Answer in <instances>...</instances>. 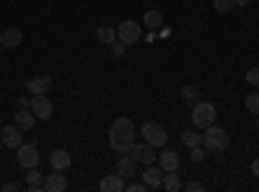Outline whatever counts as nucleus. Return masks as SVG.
Here are the masks:
<instances>
[{
  "instance_id": "9d476101",
  "label": "nucleus",
  "mask_w": 259,
  "mask_h": 192,
  "mask_svg": "<svg viewBox=\"0 0 259 192\" xmlns=\"http://www.w3.org/2000/svg\"><path fill=\"white\" fill-rule=\"evenodd\" d=\"M179 164H182L179 153L174 151V148H166L163 145V151L158 153V166L163 169V172H179Z\"/></svg>"
},
{
  "instance_id": "5701e85b",
  "label": "nucleus",
  "mask_w": 259,
  "mask_h": 192,
  "mask_svg": "<svg viewBox=\"0 0 259 192\" xmlns=\"http://www.w3.org/2000/svg\"><path fill=\"white\" fill-rule=\"evenodd\" d=\"M161 187H163L166 192H179V189H182V182H179L177 172H166V174H163V182H161Z\"/></svg>"
},
{
  "instance_id": "4c0bfd02",
  "label": "nucleus",
  "mask_w": 259,
  "mask_h": 192,
  "mask_svg": "<svg viewBox=\"0 0 259 192\" xmlns=\"http://www.w3.org/2000/svg\"><path fill=\"white\" fill-rule=\"evenodd\" d=\"M256 125H259V114H256Z\"/></svg>"
},
{
  "instance_id": "7c9ffc66",
  "label": "nucleus",
  "mask_w": 259,
  "mask_h": 192,
  "mask_svg": "<svg viewBox=\"0 0 259 192\" xmlns=\"http://www.w3.org/2000/svg\"><path fill=\"white\" fill-rule=\"evenodd\" d=\"M124 189H127V192H145L148 187H145V182H127Z\"/></svg>"
},
{
  "instance_id": "2f4dec72",
  "label": "nucleus",
  "mask_w": 259,
  "mask_h": 192,
  "mask_svg": "<svg viewBox=\"0 0 259 192\" xmlns=\"http://www.w3.org/2000/svg\"><path fill=\"white\" fill-rule=\"evenodd\" d=\"M29 104H31V99L18 96V99H16V109H29Z\"/></svg>"
},
{
  "instance_id": "423d86ee",
  "label": "nucleus",
  "mask_w": 259,
  "mask_h": 192,
  "mask_svg": "<svg viewBox=\"0 0 259 192\" xmlns=\"http://www.w3.org/2000/svg\"><path fill=\"white\" fill-rule=\"evenodd\" d=\"M29 109L34 112V117L36 120H52V114H55V106H52V101L47 99V94H34L31 96V104H29Z\"/></svg>"
},
{
  "instance_id": "aec40b11",
  "label": "nucleus",
  "mask_w": 259,
  "mask_h": 192,
  "mask_svg": "<svg viewBox=\"0 0 259 192\" xmlns=\"http://www.w3.org/2000/svg\"><path fill=\"white\" fill-rule=\"evenodd\" d=\"M26 187L31 192H39V189H45V174L36 172V166L29 169V174H26Z\"/></svg>"
},
{
  "instance_id": "f8f14e48",
  "label": "nucleus",
  "mask_w": 259,
  "mask_h": 192,
  "mask_svg": "<svg viewBox=\"0 0 259 192\" xmlns=\"http://www.w3.org/2000/svg\"><path fill=\"white\" fill-rule=\"evenodd\" d=\"M21 42H24V31L18 26H8L0 31V45H3V50H16Z\"/></svg>"
},
{
  "instance_id": "6ab92c4d",
  "label": "nucleus",
  "mask_w": 259,
  "mask_h": 192,
  "mask_svg": "<svg viewBox=\"0 0 259 192\" xmlns=\"http://www.w3.org/2000/svg\"><path fill=\"white\" fill-rule=\"evenodd\" d=\"M143 26L150 29V31L161 29V26H163V13H161V11H145V16H143Z\"/></svg>"
},
{
  "instance_id": "bb28decb",
  "label": "nucleus",
  "mask_w": 259,
  "mask_h": 192,
  "mask_svg": "<svg viewBox=\"0 0 259 192\" xmlns=\"http://www.w3.org/2000/svg\"><path fill=\"white\" fill-rule=\"evenodd\" d=\"M109 50H112V55H114V57H122V55L127 52V45H124V42H119V39H114L112 45H109Z\"/></svg>"
},
{
  "instance_id": "cd10ccee",
  "label": "nucleus",
  "mask_w": 259,
  "mask_h": 192,
  "mask_svg": "<svg viewBox=\"0 0 259 192\" xmlns=\"http://www.w3.org/2000/svg\"><path fill=\"white\" fill-rule=\"evenodd\" d=\"M189 151H192V153H189V156H192V161H202V159H205V153H207L205 148H202V143H200V145H194V148H189Z\"/></svg>"
},
{
  "instance_id": "72a5a7b5",
  "label": "nucleus",
  "mask_w": 259,
  "mask_h": 192,
  "mask_svg": "<svg viewBox=\"0 0 259 192\" xmlns=\"http://www.w3.org/2000/svg\"><path fill=\"white\" fill-rule=\"evenodd\" d=\"M249 3H251V0H233V6H236V8H246Z\"/></svg>"
},
{
  "instance_id": "f704fd0d",
  "label": "nucleus",
  "mask_w": 259,
  "mask_h": 192,
  "mask_svg": "<svg viewBox=\"0 0 259 192\" xmlns=\"http://www.w3.org/2000/svg\"><path fill=\"white\" fill-rule=\"evenodd\" d=\"M143 39L148 42V45H150V42H156V31H150V29H148V34H145Z\"/></svg>"
},
{
  "instance_id": "6e6552de",
  "label": "nucleus",
  "mask_w": 259,
  "mask_h": 192,
  "mask_svg": "<svg viewBox=\"0 0 259 192\" xmlns=\"http://www.w3.org/2000/svg\"><path fill=\"white\" fill-rule=\"evenodd\" d=\"M16 161L24 166V169H34L39 164V151H36V145L34 143H21L16 148Z\"/></svg>"
},
{
  "instance_id": "20e7f679",
  "label": "nucleus",
  "mask_w": 259,
  "mask_h": 192,
  "mask_svg": "<svg viewBox=\"0 0 259 192\" xmlns=\"http://www.w3.org/2000/svg\"><path fill=\"white\" fill-rule=\"evenodd\" d=\"M140 135H143V140H145V143H150L153 148H163V145L168 143V133H166V127H163V125H158V122H145V125L140 127Z\"/></svg>"
},
{
  "instance_id": "f03ea898",
  "label": "nucleus",
  "mask_w": 259,
  "mask_h": 192,
  "mask_svg": "<svg viewBox=\"0 0 259 192\" xmlns=\"http://www.w3.org/2000/svg\"><path fill=\"white\" fill-rule=\"evenodd\" d=\"M228 143H231L228 130H223V127H218V125L205 127V133H202V148H205L207 153H221V151H226Z\"/></svg>"
},
{
  "instance_id": "7ed1b4c3",
  "label": "nucleus",
  "mask_w": 259,
  "mask_h": 192,
  "mask_svg": "<svg viewBox=\"0 0 259 192\" xmlns=\"http://www.w3.org/2000/svg\"><path fill=\"white\" fill-rule=\"evenodd\" d=\"M215 117H218V112H215V106L210 101H194V106H192V125L197 127V130H205V127L215 125Z\"/></svg>"
},
{
  "instance_id": "393cba45",
  "label": "nucleus",
  "mask_w": 259,
  "mask_h": 192,
  "mask_svg": "<svg viewBox=\"0 0 259 192\" xmlns=\"http://www.w3.org/2000/svg\"><path fill=\"white\" fill-rule=\"evenodd\" d=\"M244 104H246V109L251 112V114H259V94H249L246 99H244Z\"/></svg>"
},
{
  "instance_id": "473e14b6",
  "label": "nucleus",
  "mask_w": 259,
  "mask_h": 192,
  "mask_svg": "<svg viewBox=\"0 0 259 192\" xmlns=\"http://www.w3.org/2000/svg\"><path fill=\"white\" fill-rule=\"evenodd\" d=\"M251 174H254V177H259V156L251 161Z\"/></svg>"
},
{
  "instance_id": "4468645a",
  "label": "nucleus",
  "mask_w": 259,
  "mask_h": 192,
  "mask_svg": "<svg viewBox=\"0 0 259 192\" xmlns=\"http://www.w3.org/2000/svg\"><path fill=\"white\" fill-rule=\"evenodd\" d=\"M70 164H73V159H70V153L65 151V148H55V151L50 153V166L52 169L65 172V169H70Z\"/></svg>"
},
{
  "instance_id": "c756f323",
  "label": "nucleus",
  "mask_w": 259,
  "mask_h": 192,
  "mask_svg": "<svg viewBox=\"0 0 259 192\" xmlns=\"http://www.w3.org/2000/svg\"><path fill=\"white\" fill-rule=\"evenodd\" d=\"M184 189H187V192H202V189H205V184H202V182H197V179H189V182L184 184Z\"/></svg>"
},
{
  "instance_id": "58836bf2",
  "label": "nucleus",
  "mask_w": 259,
  "mask_h": 192,
  "mask_svg": "<svg viewBox=\"0 0 259 192\" xmlns=\"http://www.w3.org/2000/svg\"><path fill=\"white\" fill-rule=\"evenodd\" d=\"M0 52H3V45H0Z\"/></svg>"
},
{
  "instance_id": "2eb2a0df",
  "label": "nucleus",
  "mask_w": 259,
  "mask_h": 192,
  "mask_svg": "<svg viewBox=\"0 0 259 192\" xmlns=\"http://www.w3.org/2000/svg\"><path fill=\"white\" fill-rule=\"evenodd\" d=\"M135 169H138V161L133 159V156H122L119 161H117V169H114V172L122 177V179H133L135 177Z\"/></svg>"
},
{
  "instance_id": "39448f33",
  "label": "nucleus",
  "mask_w": 259,
  "mask_h": 192,
  "mask_svg": "<svg viewBox=\"0 0 259 192\" xmlns=\"http://www.w3.org/2000/svg\"><path fill=\"white\" fill-rule=\"evenodd\" d=\"M117 39L124 42V45H135V42L143 39V26L138 24V21H122V24L117 26Z\"/></svg>"
},
{
  "instance_id": "ea45409f",
  "label": "nucleus",
  "mask_w": 259,
  "mask_h": 192,
  "mask_svg": "<svg viewBox=\"0 0 259 192\" xmlns=\"http://www.w3.org/2000/svg\"><path fill=\"white\" fill-rule=\"evenodd\" d=\"M0 130H3V125H0Z\"/></svg>"
},
{
  "instance_id": "f3484780",
  "label": "nucleus",
  "mask_w": 259,
  "mask_h": 192,
  "mask_svg": "<svg viewBox=\"0 0 259 192\" xmlns=\"http://www.w3.org/2000/svg\"><path fill=\"white\" fill-rule=\"evenodd\" d=\"M50 89H52V78L50 75H36V78H31L26 83V91H31V94H47Z\"/></svg>"
},
{
  "instance_id": "e433bc0d",
  "label": "nucleus",
  "mask_w": 259,
  "mask_h": 192,
  "mask_svg": "<svg viewBox=\"0 0 259 192\" xmlns=\"http://www.w3.org/2000/svg\"><path fill=\"white\" fill-rule=\"evenodd\" d=\"M3 189H6V192H16V189H18V187H16V184H13V182H8V184H6V187H3Z\"/></svg>"
},
{
  "instance_id": "f257e3e1",
  "label": "nucleus",
  "mask_w": 259,
  "mask_h": 192,
  "mask_svg": "<svg viewBox=\"0 0 259 192\" xmlns=\"http://www.w3.org/2000/svg\"><path fill=\"white\" fill-rule=\"evenodd\" d=\"M138 127L133 125L130 117H117L109 127V145L114 153H130V148L135 145Z\"/></svg>"
},
{
  "instance_id": "a211bd4d",
  "label": "nucleus",
  "mask_w": 259,
  "mask_h": 192,
  "mask_svg": "<svg viewBox=\"0 0 259 192\" xmlns=\"http://www.w3.org/2000/svg\"><path fill=\"white\" fill-rule=\"evenodd\" d=\"M34 122H36V117H34V112H31V109H18V112H16V125H18L24 133H29V130H31Z\"/></svg>"
},
{
  "instance_id": "c9c22d12",
  "label": "nucleus",
  "mask_w": 259,
  "mask_h": 192,
  "mask_svg": "<svg viewBox=\"0 0 259 192\" xmlns=\"http://www.w3.org/2000/svg\"><path fill=\"white\" fill-rule=\"evenodd\" d=\"M168 34H171V29H163V26H161V31H158V36H161V39H168Z\"/></svg>"
},
{
  "instance_id": "412c9836",
  "label": "nucleus",
  "mask_w": 259,
  "mask_h": 192,
  "mask_svg": "<svg viewBox=\"0 0 259 192\" xmlns=\"http://www.w3.org/2000/svg\"><path fill=\"white\" fill-rule=\"evenodd\" d=\"M96 39L101 42V45H112V42L117 39V26H109V24H101L96 29Z\"/></svg>"
},
{
  "instance_id": "c85d7f7f",
  "label": "nucleus",
  "mask_w": 259,
  "mask_h": 192,
  "mask_svg": "<svg viewBox=\"0 0 259 192\" xmlns=\"http://www.w3.org/2000/svg\"><path fill=\"white\" fill-rule=\"evenodd\" d=\"M246 83H251V86H259V68H249V70H246Z\"/></svg>"
},
{
  "instance_id": "ddd939ff",
  "label": "nucleus",
  "mask_w": 259,
  "mask_h": 192,
  "mask_svg": "<svg viewBox=\"0 0 259 192\" xmlns=\"http://www.w3.org/2000/svg\"><path fill=\"white\" fill-rule=\"evenodd\" d=\"M45 189L47 192H65L68 189V177H65L60 169H52V174L45 177Z\"/></svg>"
},
{
  "instance_id": "1a4fd4ad",
  "label": "nucleus",
  "mask_w": 259,
  "mask_h": 192,
  "mask_svg": "<svg viewBox=\"0 0 259 192\" xmlns=\"http://www.w3.org/2000/svg\"><path fill=\"white\" fill-rule=\"evenodd\" d=\"M0 140H3V145L6 148H16L24 143V130H21L18 125H11V127H3V130H0Z\"/></svg>"
},
{
  "instance_id": "a878e982",
  "label": "nucleus",
  "mask_w": 259,
  "mask_h": 192,
  "mask_svg": "<svg viewBox=\"0 0 259 192\" xmlns=\"http://www.w3.org/2000/svg\"><path fill=\"white\" fill-rule=\"evenodd\" d=\"M212 8L218 13H231L236 6H233V0H212Z\"/></svg>"
},
{
  "instance_id": "4be33fe9",
  "label": "nucleus",
  "mask_w": 259,
  "mask_h": 192,
  "mask_svg": "<svg viewBox=\"0 0 259 192\" xmlns=\"http://www.w3.org/2000/svg\"><path fill=\"white\" fill-rule=\"evenodd\" d=\"M182 143L187 145V148H194V145H200L202 143V133H197V127H187V130L182 133Z\"/></svg>"
},
{
  "instance_id": "dca6fc26",
  "label": "nucleus",
  "mask_w": 259,
  "mask_h": 192,
  "mask_svg": "<svg viewBox=\"0 0 259 192\" xmlns=\"http://www.w3.org/2000/svg\"><path fill=\"white\" fill-rule=\"evenodd\" d=\"M124 184H127V182L114 172V174H106V177L101 179L99 189H101V192H122V189H124Z\"/></svg>"
},
{
  "instance_id": "0eeeda50",
  "label": "nucleus",
  "mask_w": 259,
  "mask_h": 192,
  "mask_svg": "<svg viewBox=\"0 0 259 192\" xmlns=\"http://www.w3.org/2000/svg\"><path fill=\"white\" fill-rule=\"evenodd\" d=\"M130 156H133V159H135L138 164H145V166H148V164H156V161H158V153H156V148L150 145V143H145V140H143V143H138V140H135V145L130 148Z\"/></svg>"
},
{
  "instance_id": "b1692460",
  "label": "nucleus",
  "mask_w": 259,
  "mask_h": 192,
  "mask_svg": "<svg viewBox=\"0 0 259 192\" xmlns=\"http://www.w3.org/2000/svg\"><path fill=\"white\" fill-rule=\"evenodd\" d=\"M200 94H202V91H200L197 86H192V83H187V86L179 89V96H182L184 101H200Z\"/></svg>"
},
{
  "instance_id": "9b49d317",
  "label": "nucleus",
  "mask_w": 259,
  "mask_h": 192,
  "mask_svg": "<svg viewBox=\"0 0 259 192\" xmlns=\"http://www.w3.org/2000/svg\"><path fill=\"white\" fill-rule=\"evenodd\" d=\"M163 174H166V172H163L161 166L148 164V166H145V172H143L140 177H143V182H145V187H148V189H158V187H161V182H163Z\"/></svg>"
}]
</instances>
